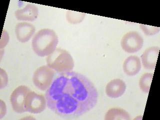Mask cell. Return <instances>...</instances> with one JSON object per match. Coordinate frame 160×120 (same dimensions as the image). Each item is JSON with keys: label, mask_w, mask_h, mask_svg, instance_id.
Wrapping results in <instances>:
<instances>
[{"label": "cell", "mask_w": 160, "mask_h": 120, "mask_svg": "<svg viewBox=\"0 0 160 120\" xmlns=\"http://www.w3.org/2000/svg\"><path fill=\"white\" fill-rule=\"evenodd\" d=\"M144 39L136 31H130L124 35L121 41L122 50L128 53L133 54L142 48Z\"/></svg>", "instance_id": "obj_5"}, {"label": "cell", "mask_w": 160, "mask_h": 120, "mask_svg": "<svg viewBox=\"0 0 160 120\" xmlns=\"http://www.w3.org/2000/svg\"><path fill=\"white\" fill-rule=\"evenodd\" d=\"M47 105L55 114L77 117L93 109L98 92L88 78L73 71L60 72L46 92Z\"/></svg>", "instance_id": "obj_1"}, {"label": "cell", "mask_w": 160, "mask_h": 120, "mask_svg": "<svg viewBox=\"0 0 160 120\" xmlns=\"http://www.w3.org/2000/svg\"><path fill=\"white\" fill-rule=\"evenodd\" d=\"M47 66L57 72L71 71L74 67V62L71 54L63 49H56L47 57Z\"/></svg>", "instance_id": "obj_3"}, {"label": "cell", "mask_w": 160, "mask_h": 120, "mask_svg": "<svg viewBox=\"0 0 160 120\" xmlns=\"http://www.w3.org/2000/svg\"><path fill=\"white\" fill-rule=\"evenodd\" d=\"M122 67L127 75L134 76L137 75L141 69V60L137 56H130L125 60Z\"/></svg>", "instance_id": "obj_12"}, {"label": "cell", "mask_w": 160, "mask_h": 120, "mask_svg": "<svg viewBox=\"0 0 160 120\" xmlns=\"http://www.w3.org/2000/svg\"><path fill=\"white\" fill-rule=\"evenodd\" d=\"M30 91L28 87L20 86L12 92L10 97V102L15 112L23 113L26 112L25 101L27 96Z\"/></svg>", "instance_id": "obj_7"}, {"label": "cell", "mask_w": 160, "mask_h": 120, "mask_svg": "<svg viewBox=\"0 0 160 120\" xmlns=\"http://www.w3.org/2000/svg\"><path fill=\"white\" fill-rule=\"evenodd\" d=\"M160 48L152 46L145 50L141 56L142 65L147 70H154L156 66Z\"/></svg>", "instance_id": "obj_8"}, {"label": "cell", "mask_w": 160, "mask_h": 120, "mask_svg": "<svg viewBox=\"0 0 160 120\" xmlns=\"http://www.w3.org/2000/svg\"><path fill=\"white\" fill-rule=\"evenodd\" d=\"M126 88L125 82L121 79H115L108 83L106 87V93L109 97L116 99L122 96Z\"/></svg>", "instance_id": "obj_9"}, {"label": "cell", "mask_w": 160, "mask_h": 120, "mask_svg": "<svg viewBox=\"0 0 160 120\" xmlns=\"http://www.w3.org/2000/svg\"><path fill=\"white\" fill-rule=\"evenodd\" d=\"M46 105V99L44 95L38 94L31 91L28 94L25 101L26 112L32 114H39L45 110Z\"/></svg>", "instance_id": "obj_6"}, {"label": "cell", "mask_w": 160, "mask_h": 120, "mask_svg": "<svg viewBox=\"0 0 160 120\" xmlns=\"http://www.w3.org/2000/svg\"><path fill=\"white\" fill-rule=\"evenodd\" d=\"M35 32V28L34 25L29 22H19L15 28L17 38L21 42L29 41Z\"/></svg>", "instance_id": "obj_10"}, {"label": "cell", "mask_w": 160, "mask_h": 120, "mask_svg": "<svg viewBox=\"0 0 160 120\" xmlns=\"http://www.w3.org/2000/svg\"><path fill=\"white\" fill-rule=\"evenodd\" d=\"M85 16L83 13L69 11L67 13V20L71 24H77L82 21Z\"/></svg>", "instance_id": "obj_15"}, {"label": "cell", "mask_w": 160, "mask_h": 120, "mask_svg": "<svg viewBox=\"0 0 160 120\" xmlns=\"http://www.w3.org/2000/svg\"><path fill=\"white\" fill-rule=\"evenodd\" d=\"M55 72L48 66H42L38 68L34 72L32 80L34 85L39 90L45 91L52 84Z\"/></svg>", "instance_id": "obj_4"}, {"label": "cell", "mask_w": 160, "mask_h": 120, "mask_svg": "<svg viewBox=\"0 0 160 120\" xmlns=\"http://www.w3.org/2000/svg\"><path fill=\"white\" fill-rule=\"evenodd\" d=\"M59 42L58 37L54 31L44 29L37 32L32 39V46L34 52L39 56H48L54 52Z\"/></svg>", "instance_id": "obj_2"}, {"label": "cell", "mask_w": 160, "mask_h": 120, "mask_svg": "<svg viewBox=\"0 0 160 120\" xmlns=\"http://www.w3.org/2000/svg\"><path fill=\"white\" fill-rule=\"evenodd\" d=\"M154 73L147 72L143 74L139 80V86L143 92L149 93Z\"/></svg>", "instance_id": "obj_14"}, {"label": "cell", "mask_w": 160, "mask_h": 120, "mask_svg": "<svg viewBox=\"0 0 160 120\" xmlns=\"http://www.w3.org/2000/svg\"><path fill=\"white\" fill-rule=\"evenodd\" d=\"M140 27L146 35L152 36L158 34L160 31V28L140 24Z\"/></svg>", "instance_id": "obj_16"}, {"label": "cell", "mask_w": 160, "mask_h": 120, "mask_svg": "<svg viewBox=\"0 0 160 120\" xmlns=\"http://www.w3.org/2000/svg\"><path fill=\"white\" fill-rule=\"evenodd\" d=\"M105 120H131L130 115L126 110L121 108H112L108 111Z\"/></svg>", "instance_id": "obj_13"}, {"label": "cell", "mask_w": 160, "mask_h": 120, "mask_svg": "<svg viewBox=\"0 0 160 120\" xmlns=\"http://www.w3.org/2000/svg\"><path fill=\"white\" fill-rule=\"evenodd\" d=\"M15 17L19 21L33 22L37 19L39 10L37 7L33 4H28L22 9L15 12Z\"/></svg>", "instance_id": "obj_11"}]
</instances>
